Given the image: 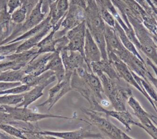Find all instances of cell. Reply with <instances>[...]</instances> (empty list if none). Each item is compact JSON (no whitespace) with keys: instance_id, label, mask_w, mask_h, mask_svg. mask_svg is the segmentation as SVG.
<instances>
[{"instance_id":"6da1fadb","label":"cell","mask_w":157,"mask_h":139,"mask_svg":"<svg viewBox=\"0 0 157 139\" xmlns=\"http://www.w3.org/2000/svg\"><path fill=\"white\" fill-rule=\"evenodd\" d=\"M97 76L101 82L104 93L114 109L118 111L126 110L125 103L132 95L131 89L121 86L120 82L112 80L104 73H101Z\"/></svg>"},{"instance_id":"cb8c5ba5","label":"cell","mask_w":157,"mask_h":139,"mask_svg":"<svg viewBox=\"0 0 157 139\" xmlns=\"http://www.w3.org/2000/svg\"><path fill=\"white\" fill-rule=\"evenodd\" d=\"M53 26H52L50 23L47 24L41 31H40L38 33L35 34L34 36L29 37V39L25 40L22 42L17 48L15 53H19L23 51H28L34 47H35L39 42L43 39L44 36H45L49 32V31L52 28Z\"/></svg>"},{"instance_id":"3957f363","label":"cell","mask_w":157,"mask_h":139,"mask_svg":"<svg viewBox=\"0 0 157 139\" xmlns=\"http://www.w3.org/2000/svg\"><path fill=\"white\" fill-rule=\"evenodd\" d=\"M80 110L87 116L91 124L96 126L109 138L113 139H133L132 137L128 135L107 119L99 115L96 111L85 107H82Z\"/></svg>"},{"instance_id":"7402d4cb","label":"cell","mask_w":157,"mask_h":139,"mask_svg":"<svg viewBox=\"0 0 157 139\" xmlns=\"http://www.w3.org/2000/svg\"><path fill=\"white\" fill-rule=\"evenodd\" d=\"M127 103L132 108L134 115L138 118L142 126L147 125L151 122H155V123L157 124L154 121L155 119H157V117L146 111L133 95L129 97Z\"/></svg>"},{"instance_id":"74e56055","label":"cell","mask_w":157,"mask_h":139,"mask_svg":"<svg viewBox=\"0 0 157 139\" xmlns=\"http://www.w3.org/2000/svg\"><path fill=\"white\" fill-rule=\"evenodd\" d=\"M39 1V0H20V7L26 10L27 16H28L31 10L37 5Z\"/></svg>"},{"instance_id":"603a6c76","label":"cell","mask_w":157,"mask_h":139,"mask_svg":"<svg viewBox=\"0 0 157 139\" xmlns=\"http://www.w3.org/2000/svg\"><path fill=\"white\" fill-rule=\"evenodd\" d=\"M48 70L54 72L58 82H60L64 79L65 76V69L60 56L59 51H56L53 52L51 58L45 66V72Z\"/></svg>"},{"instance_id":"f35d334b","label":"cell","mask_w":157,"mask_h":139,"mask_svg":"<svg viewBox=\"0 0 157 139\" xmlns=\"http://www.w3.org/2000/svg\"><path fill=\"white\" fill-rule=\"evenodd\" d=\"M139 127L143 129L145 131H146V132L149 135H150L152 138L157 139V127L156 126H155L153 122L146 126H142L140 125V122Z\"/></svg>"},{"instance_id":"d4e9b609","label":"cell","mask_w":157,"mask_h":139,"mask_svg":"<svg viewBox=\"0 0 157 139\" xmlns=\"http://www.w3.org/2000/svg\"><path fill=\"white\" fill-rule=\"evenodd\" d=\"M69 8L68 0H56L50 5L48 13L51 15L50 24L54 26L57 22L64 17Z\"/></svg>"},{"instance_id":"e0dca14e","label":"cell","mask_w":157,"mask_h":139,"mask_svg":"<svg viewBox=\"0 0 157 139\" xmlns=\"http://www.w3.org/2000/svg\"><path fill=\"white\" fill-rule=\"evenodd\" d=\"M55 80H56V78L55 75H53L45 81L33 87L29 91L24 92L23 100L16 106L19 107L27 108L29 105H31L33 102L37 100L43 95V90L45 88L46 86Z\"/></svg>"},{"instance_id":"1f68e13d","label":"cell","mask_w":157,"mask_h":139,"mask_svg":"<svg viewBox=\"0 0 157 139\" xmlns=\"http://www.w3.org/2000/svg\"><path fill=\"white\" fill-rule=\"evenodd\" d=\"M23 99V93L19 94L0 95V105H17Z\"/></svg>"},{"instance_id":"ac0fdd59","label":"cell","mask_w":157,"mask_h":139,"mask_svg":"<svg viewBox=\"0 0 157 139\" xmlns=\"http://www.w3.org/2000/svg\"><path fill=\"white\" fill-rule=\"evenodd\" d=\"M52 53H47L33 58L22 69L25 74H31L34 76L39 75L45 72V68L52 56Z\"/></svg>"},{"instance_id":"484cf974","label":"cell","mask_w":157,"mask_h":139,"mask_svg":"<svg viewBox=\"0 0 157 139\" xmlns=\"http://www.w3.org/2000/svg\"><path fill=\"white\" fill-rule=\"evenodd\" d=\"M114 29L116 31V33L119 37L120 41L121 42L123 46L129 51L132 53L134 55H136L139 59H140L142 61L145 62L142 57L140 55L139 53L137 50L136 48L135 47V45L134 43L129 40V39L126 36L124 31L122 28V27L120 26V24L118 23V22L116 20L114 25Z\"/></svg>"},{"instance_id":"83f0119b","label":"cell","mask_w":157,"mask_h":139,"mask_svg":"<svg viewBox=\"0 0 157 139\" xmlns=\"http://www.w3.org/2000/svg\"><path fill=\"white\" fill-rule=\"evenodd\" d=\"M50 19H51V15L48 13L47 17L43 21H42L39 24L35 26L34 28H31L30 30H29L27 32H25L24 34H21L19 37L14 39L13 40H12L11 41H10L7 43H13V42H18V41L25 40H26V39H29V37L34 36L35 34L38 33L40 31H41L47 24H48L50 23Z\"/></svg>"},{"instance_id":"b9f144b4","label":"cell","mask_w":157,"mask_h":139,"mask_svg":"<svg viewBox=\"0 0 157 139\" xmlns=\"http://www.w3.org/2000/svg\"><path fill=\"white\" fill-rule=\"evenodd\" d=\"M56 0H42L41 10L43 13L47 14L49 12V8L51 4L54 3Z\"/></svg>"},{"instance_id":"d590c367","label":"cell","mask_w":157,"mask_h":139,"mask_svg":"<svg viewBox=\"0 0 157 139\" xmlns=\"http://www.w3.org/2000/svg\"><path fill=\"white\" fill-rule=\"evenodd\" d=\"M31 88L26 84H21L19 86L0 91V95L3 94H19L29 91Z\"/></svg>"},{"instance_id":"4fadbf2b","label":"cell","mask_w":157,"mask_h":139,"mask_svg":"<svg viewBox=\"0 0 157 139\" xmlns=\"http://www.w3.org/2000/svg\"><path fill=\"white\" fill-rule=\"evenodd\" d=\"M117 56L126 64L131 71L142 78L147 83H151L146 76L148 69L147 67L145 62L142 61L126 48L120 52Z\"/></svg>"},{"instance_id":"e575fe53","label":"cell","mask_w":157,"mask_h":139,"mask_svg":"<svg viewBox=\"0 0 157 139\" xmlns=\"http://www.w3.org/2000/svg\"><path fill=\"white\" fill-rule=\"evenodd\" d=\"M22 41L23 40L0 45V56H6L15 53L18 47L22 43Z\"/></svg>"},{"instance_id":"d6a6232c","label":"cell","mask_w":157,"mask_h":139,"mask_svg":"<svg viewBox=\"0 0 157 139\" xmlns=\"http://www.w3.org/2000/svg\"><path fill=\"white\" fill-rule=\"evenodd\" d=\"M0 129L10 136L21 139H26L25 134L21 129L9 124H0Z\"/></svg>"},{"instance_id":"ee69618b","label":"cell","mask_w":157,"mask_h":139,"mask_svg":"<svg viewBox=\"0 0 157 139\" xmlns=\"http://www.w3.org/2000/svg\"><path fill=\"white\" fill-rule=\"evenodd\" d=\"M0 138H3V139H6V138H13L12 137H10V135H9V134H5L3 133L2 132H0Z\"/></svg>"},{"instance_id":"9a60e30c","label":"cell","mask_w":157,"mask_h":139,"mask_svg":"<svg viewBox=\"0 0 157 139\" xmlns=\"http://www.w3.org/2000/svg\"><path fill=\"white\" fill-rule=\"evenodd\" d=\"M60 56L65 72L67 73H72L75 70L87 65L84 57L77 51H69L63 48L60 51Z\"/></svg>"},{"instance_id":"7bdbcfd3","label":"cell","mask_w":157,"mask_h":139,"mask_svg":"<svg viewBox=\"0 0 157 139\" xmlns=\"http://www.w3.org/2000/svg\"><path fill=\"white\" fill-rule=\"evenodd\" d=\"M71 3L77 5L78 6H80V7H82V8H83L85 9L86 7L85 0H71Z\"/></svg>"},{"instance_id":"5b68a950","label":"cell","mask_w":157,"mask_h":139,"mask_svg":"<svg viewBox=\"0 0 157 139\" xmlns=\"http://www.w3.org/2000/svg\"><path fill=\"white\" fill-rule=\"evenodd\" d=\"M42 0H39L37 5L31 10L29 15L27 16L26 20L23 23L19 24H15V27L13 29L10 35H9L4 40L0 42V45H5L10 41L19 37L21 34L30 30L35 26L39 24L45 19V13L41 10Z\"/></svg>"},{"instance_id":"44dd1931","label":"cell","mask_w":157,"mask_h":139,"mask_svg":"<svg viewBox=\"0 0 157 139\" xmlns=\"http://www.w3.org/2000/svg\"><path fill=\"white\" fill-rule=\"evenodd\" d=\"M104 34L106 42L107 53L112 52L117 55L125 48L118 37L114 28L106 24Z\"/></svg>"},{"instance_id":"f6af8a7d","label":"cell","mask_w":157,"mask_h":139,"mask_svg":"<svg viewBox=\"0 0 157 139\" xmlns=\"http://www.w3.org/2000/svg\"><path fill=\"white\" fill-rule=\"evenodd\" d=\"M153 39H154V40L156 42V43L157 44V38H156V37H153Z\"/></svg>"},{"instance_id":"7a4b0ae2","label":"cell","mask_w":157,"mask_h":139,"mask_svg":"<svg viewBox=\"0 0 157 139\" xmlns=\"http://www.w3.org/2000/svg\"><path fill=\"white\" fill-rule=\"evenodd\" d=\"M126 17L134 27L136 36L140 45V50L157 66V45L155 40L151 37L139 18L133 15H128Z\"/></svg>"},{"instance_id":"52a82bcc","label":"cell","mask_w":157,"mask_h":139,"mask_svg":"<svg viewBox=\"0 0 157 139\" xmlns=\"http://www.w3.org/2000/svg\"><path fill=\"white\" fill-rule=\"evenodd\" d=\"M107 56L109 60L112 63L113 66H114L120 78H123L128 83L136 88L140 92H141L142 95L146 97V99L148 100V102L153 106V108L155 110V106L153 100L148 95V94L146 92L144 91L143 89L139 85L126 64L123 61H122L115 53L112 52L107 53Z\"/></svg>"},{"instance_id":"7c38bea8","label":"cell","mask_w":157,"mask_h":139,"mask_svg":"<svg viewBox=\"0 0 157 139\" xmlns=\"http://www.w3.org/2000/svg\"><path fill=\"white\" fill-rule=\"evenodd\" d=\"M38 133L45 136H49L55 138L63 139H85V138H94L101 139L104 138L102 135L99 133H95L90 130L85 129L83 127L73 130V131H64L56 132L50 130H44L40 129L37 132Z\"/></svg>"},{"instance_id":"277c9868","label":"cell","mask_w":157,"mask_h":139,"mask_svg":"<svg viewBox=\"0 0 157 139\" xmlns=\"http://www.w3.org/2000/svg\"><path fill=\"white\" fill-rule=\"evenodd\" d=\"M6 112L9 113L13 119L17 121H21L27 122H37L44 119L47 118H62L66 119H78L83 121H85L83 119H80L77 117H65L60 115H56L53 114H44L38 113L34 110H32L25 107H10V105H4Z\"/></svg>"},{"instance_id":"4316f807","label":"cell","mask_w":157,"mask_h":139,"mask_svg":"<svg viewBox=\"0 0 157 139\" xmlns=\"http://www.w3.org/2000/svg\"><path fill=\"white\" fill-rule=\"evenodd\" d=\"M53 75H55L54 72L50 70H48L37 76L31 74H26L22 78L21 83V84H26L32 88L33 87L45 81Z\"/></svg>"},{"instance_id":"8fae6325","label":"cell","mask_w":157,"mask_h":139,"mask_svg":"<svg viewBox=\"0 0 157 139\" xmlns=\"http://www.w3.org/2000/svg\"><path fill=\"white\" fill-rule=\"evenodd\" d=\"M86 26L83 21L67 32L66 37L69 40L65 49L69 51H77L84 57V43Z\"/></svg>"},{"instance_id":"d6986e66","label":"cell","mask_w":157,"mask_h":139,"mask_svg":"<svg viewBox=\"0 0 157 139\" xmlns=\"http://www.w3.org/2000/svg\"><path fill=\"white\" fill-rule=\"evenodd\" d=\"M84 59L90 67L91 62L98 61L101 59V51L87 28L84 43Z\"/></svg>"},{"instance_id":"ab89813d","label":"cell","mask_w":157,"mask_h":139,"mask_svg":"<svg viewBox=\"0 0 157 139\" xmlns=\"http://www.w3.org/2000/svg\"><path fill=\"white\" fill-rule=\"evenodd\" d=\"M7 10L9 13H12L15 9L20 7V0H7Z\"/></svg>"},{"instance_id":"2e32d148","label":"cell","mask_w":157,"mask_h":139,"mask_svg":"<svg viewBox=\"0 0 157 139\" xmlns=\"http://www.w3.org/2000/svg\"><path fill=\"white\" fill-rule=\"evenodd\" d=\"M71 86L72 89L79 92L88 100L90 107H93L96 103L99 102L92 89L84 79L78 75L75 70L73 72L71 77Z\"/></svg>"},{"instance_id":"836d02e7","label":"cell","mask_w":157,"mask_h":139,"mask_svg":"<svg viewBox=\"0 0 157 139\" xmlns=\"http://www.w3.org/2000/svg\"><path fill=\"white\" fill-rule=\"evenodd\" d=\"M27 17V12L25 9L19 7L11 13V22L15 24H21Z\"/></svg>"},{"instance_id":"ffe728a7","label":"cell","mask_w":157,"mask_h":139,"mask_svg":"<svg viewBox=\"0 0 157 139\" xmlns=\"http://www.w3.org/2000/svg\"><path fill=\"white\" fill-rule=\"evenodd\" d=\"M90 67L92 72L96 75L101 73H104L112 80L120 82V78L117 70L109 59L104 60L101 59L98 61L91 62Z\"/></svg>"},{"instance_id":"8992f818","label":"cell","mask_w":157,"mask_h":139,"mask_svg":"<svg viewBox=\"0 0 157 139\" xmlns=\"http://www.w3.org/2000/svg\"><path fill=\"white\" fill-rule=\"evenodd\" d=\"M38 48L36 47L19 53L6 56L4 59L0 61V73L8 70H18L23 68L34 56Z\"/></svg>"},{"instance_id":"f546056e","label":"cell","mask_w":157,"mask_h":139,"mask_svg":"<svg viewBox=\"0 0 157 139\" xmlns=\"http://www.w3.org/2000/svg\"><path fill=\"white\" fill-rule=\"evenodd\" d=\"M25 75L26 74L22 68L18 70H8L0 73V81L21 82Z\"/></svg>"},{"instance_id":"9c48e42d","label":"cell","mask_w":157,"mask_h":139,"mask_svg":"<svg viewBox=\"0 0 157 139\" xmlns=\"http://www.w3.org/2000/svg\"><path fill=\"white\" fill-rule=\"evenodd\" d=\"M72 73L65 72L64 79L58 82L53 87L48 90V97L44 102L37 105V107L48 106V110H50L55 103L61 99L67 92L72 91L71 86V77Z\"/></svg>"},{"instance_id":"5bb4252c","label":"cell","mask_w":157,"mask_h":139,"mask_svg":"<svg viewBox=\"0 0 157 139\" xmlns=\"http://www.w3.org/2000/svg\"><path fill=\"white\" fill-rule=\"evenodd\" d=\"M90 108L98 113H104L105 114L107 117L110 116L117 119L125 127L126 130L127 132H129L131 130V126L132 125H135L139 127L140 122L134 120L132 115L128 110H108L104 108V107H102L99 102L96 103Z\"/></svg>"},{"instance_id":"8d00e7d4","label":"cell","mask_w":157,"mask_h":139,"mask_svg":"<svg viewBox=\"0 0 157 139\" xmlns=\"http://www.w3.org/2000/svg\"><path fill=\"white\" fill-rule=\"evenodd\" d=\"M101 13L104 21H105L109 26L113 28L116 20L112 13L105 8H101Z\"/></svg>"},{"instance_id":"ba28073f","label":"cell","mask_w":157,"mask_h":139,"mask_svg":"<svg viewBox=\"0 0 157 139\" xmlns=\"http://www.w3.org/2000/svg\"><path fill=\"white\" fill-rule=\"evenodd\" d=\"M83 21H85V9L77 5L70 3L69 8L63 18L61 26L64 28L63 30L56 32L55 36L56 38L64 36L66 31L77 26Z\"/></svg>"},{"instance_id":"4dcf8cb0","label":"cell","mask_w":157,"mask_h":139,"mask_svg":"<svg viewBox=\"0 0 157 139\" xmlns=\"http://www.w3.org/2000/svg\"><path fill=\"white\" fill-rule=\"evenodd\" d=\"M94 42L98 45L101 54V59L107 60V53L106 49V42L104 32H90Z\"/></svg>"},{"instance_id":"60d3db41","label":"cell","mask_w":157,"mask_h":139,"mask_svg":"<svg viewBox=\"0 0 157 139\" xmlns=\"http://www.w3.org/2000/svg\"><path fill=\"white\" fill-rule=\"evenodd\" d=\"M21 85L20 81L15 82H6V81H0V91L8 89L9 88L15 87Z\"/></svg>"},{"instance_id":"30bf717a","label":"cell","mask_w":157,"mask_h":139,"mask_svg":"<svg viewBox=\"0 0 157 139\" xmlns=\"http://www.w3.org/2000/svg\"><path fill=\"white\" fill-rule=\"evenodd\" d=\"M86 26L90 32H104L105 24L101 17V10L93 0L88 1L85 9Z\"/></svg>"},{"instance_id":"f1b7e54d","label":"cell","mask_w":157,"mask_h":139,"mask_svg":"<svg viewBox=\"0 0 157 139\" xmlns=\"http://www.w3.org/2000/svg\"><path fill=\"white\" fill-rule=\"evenodd\" d=\"M10 22L11 14L8 10L0 11V42L9 36Z\"/></svg>"}]
</instances>
